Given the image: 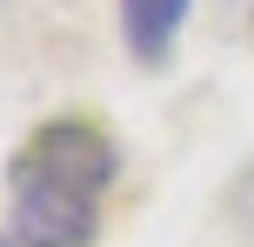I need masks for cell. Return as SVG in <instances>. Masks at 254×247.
<instances>
[{"mask_svg":"<svg viewBox=\"0 0 254 247\" xmlns=\"http://www.w3.org/2000/svg\"><path fill=\"white\" fill-rule=\"evenodd\" d=\"M114 181V147L87 120H47L13 160V234L20 247H87Z\"/></svg>","mask_w":254,"mask_h":247,"instance_id":"1","label":"cell"},{"mask_svg":"<svg viewBox=\"0 0 254 247\" xmlns=\"http://www.w3.org/2000/svg\"><path fill=\"white\" fill-rule=\"evenodd\" d=\"M127 13V40H134L140 60H161L167 47H174L181 20H188V0H121Z\"/></svg>","mask_w":254,"mask_h":247,"instance_id":"2","label":"cell"},{"mask_svg":"<svg viewBox=\"0 0 254 247\" xmlns=\"http://www.w3.org/2000/svg\"><path fill=\"white\" fill-rule=\"evenodd\" d=\"M0 247H13V241H0Z\"/></svg>","mask_w":254,"mask_h":247,"instance_id":"3","label":"cell"}]
</instances>
